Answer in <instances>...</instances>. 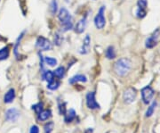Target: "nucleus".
Segmentation results:
<instances>
[{"label":"nucleus","instance_id":"nucleus-1","mask_svg":"<svg viewBox=\"0 0 160 133\" xmlns=\"http://www.w3.org/2000/svg\"><path fill=\"white\" fill-rule=\"evenodd\" d=\"M132 67V64L131 61L127 58H121L114 65V71L115 73L118 75V76H126V75L130 72Z\"/></svg>","mask_w":160,"mask_h":133},{"label":"nucleus","instance_id":"nucleus-2","mask_svg":"<svg viewBox=\"0 0 160 133\" xmlns=\"http://www.w3.org/2000/svg\"><path fill=\"white\" fill-rule=\"evenodd\" d=\"M60 22L62 24V31H67L68 30L72 29L73 23H72V17L70 15L69 12L68 11L65 7L60 9L59 15H58Z\"/></svg>","mask_w":160,"mask_h":133},{"label":"nucleus","instance_id":"nucleus-3","mask_svg":"<svg viewBox=\"0 0 160 133\" xmlns=\"http://www.w3.org/2000/svg\"><path fill=\"white\" fill-rule=\"evenodd\" d=\"M104 11H105V7L101 6L98 11V14L96 15V16L94 18V24L96 26V28L99 30L103 29L105 26V23H106V20H105V16H104Z\"/></svg>","mask_w":160,"mask_h":133},{"label":"nucleus","instance_id":"nucleus-4","mask_svg":"<svg viewBox=\"0 0 160 133\" xmlns=\"http://www.w3.org/2000/svg\"><path fill=\"white\" fill-rule=\"evenodd\" d=\"M36 47L41 51H49L53 48L52 43L47 39L44 38L42 36L37 38V42H36Z\"/></svg>","mask_w":160,"mask_h":133},{"label":"nucleus","instance_id":"nucleus-5","mask_svg":"<svg viewBox=\"0 0 160 133\" xmlns=\"http://www.w3.org/2000/svg\"><path fill=\"white\" fill-rule=\"evenodd\" d=\"M86 105L89 109H97L100 108L99 104L95 100V93L94 92H89L86 95Z\"/></svg>","mask_w":160,"mask_h":133},{"label":"nucleus","instance_id":"nucleus-6","mask_svg":"<svg viewBox=\"0 0 160 133\" xmlns=\"http://www.w3.org/2000/svg\"><path fill=\"white\" fill-rule=\"evenodd\" d=\"M136 91L135 89H132V88H129L127 89L126 91L124 92L123 94V99L125 101V103L127 104H132L136 98Z\"/></svg>","mask_w":160,"mask_h":133},{"label":"nucleus","instance_id":"nucleus-7","mask_svg":"<svg viewBox=\"0 0 160 133\" xmlns=\"http://www.w3.org/2000/svg\"><path fill=\"white\" fill-rule=\"evenodd\" d=\"M142 97L145 104H149L154 97V90L150 87H145L142 89Z\"/></svg>","mask_w":160,"mask_h":133},{"label":"nucleus","instance_id":"nucleus-8","mask_svg":"<svg viewBox=\"0 0 160 133\" xmlns=\"http://www.w3.org/2000/svg\"><path fill=\"white\" fill-rule=\"evenodd\" d=\"M159 35L160 30L159 29H158V30L153 33V35H152L151 37H150L149 39H147V40H146V47H147L148 48H154V47L157 45L158 39Z\"/></svg>","mask_w":160,"mask_h":133},{"label":"nucleus","instance_id":"nucleus-9","mask_svg":"<svg viewBox=\"0 0 160 133\" xmlns=\"http://www.w3.org/2000/svg\"><path fill=\"white\" fill-rule=\"evenodd\" d=\"M20 117V113L17 109H9L6 113V119L9 122H16L18 118Z\"/></svg>","mask_w":160,"mask_h":133},{"label":"nucleus","instance_id":"nucleus-10","mask_svg":"<svg viewBox=\"0 0 160 133\" xmlns=\"http://www.w3.org/2000/svg\"><path fill=\"white\" fill-rule=\"evenodd\" d=\"M90 43H91V39H90V36L89 35H86L85 38L83 40V45L81 47V48L79 50V53L81 55H86L89 53V50H90Z\"/></svg>","mask_w":160,"mask_h":133},{"label":"nucleus","instance_id":"nucleus-11","mask_svg":"<svg viewBox=\"0 0 160 133\" xmlns=\"http://www.w3.org/2000/svg\"><path fill=\"white\" fill-rule=\"evenodd\" d=\"M86 24H87L86 17H83L81 20H79L77 22V23L75 26V31L78 34L83 33L84 30H85V28H86Z\"/></svg>","mask_w":160,"mask_h":133},{"label":"nucleus","instance_id":"nucleus-12","mask_svg":"<svg viewBox=\"0 0 160 133\" xmlns=\"http://www.w3.org/2000/svg\"><path fill=\"white\" fill-rule=\"evenodd\" d=\"M15 98V91L14 89H9L8 91L6 92V94L5 95V98H4V101L5 103L6 104H9V103H12L14 99Z\"/></svg>","mask_w":160,"mask_h":133},{"label":"nucleus","instance_id":"nucleus-13","mask_svg":"<svg viewBox=\"0 0 160 133\" xmlns=\"http://www.w3.org/2000/svg\"><path fill=\"white\" fill-rule=\"evenodd\" d=\"M87 80H86V77L84 76V75H82V74H77V75H75L74 77H72L71 79H69V81H68V82L70 84H75L76 82H85Z\"/></svg>","mask_w":160,"mask_h":133},{"label":"nucleus","instance_id":"nucleus-14","mask_svg":"<svg viewBox=\"0 0 160 133\" xmlns=\"http://www.w3.org/2000/svg\"><path fill=\"white\" fill-rule=\"evenodd\" d=\"M51 113L50 110H45V111H42L40 114H38V120L39 121H46L48 120V118H50Z\"/></svg>","mask_w":160,"mask_h":133},{"label":"nucleus","instance_id":"nucleus-15","mask_svg":"<svg viewBox=\"0 0 160 133\" xmlns=\"http://www.w3.org/2000/svg\"><path fill=\"white\" fill-rule=\"evenodd\" d=\"M76 117V112L73 109H70L68 111V113L65 114V122L66 123H71Z\"/></svg>","mask_w":160,"mask_h":133},{"label":"nucleus","instance_id":"nucleus-16","mask_svg":"<svg viewBox=\"0 0 160 133\" xmlns=\"http://www.w3.org/2000/svg\"><path fill=\"white\" fill-rule=\"evenodd\" d=\"M105 55H106V57L108 59H114L115 56H116V53H115V50H114V48L112 46L109 47L106 52H105Z\"/></svg>","mask_w":160,"mask_h":133},{"label":"nucleus","instance_id":"nucleus-17","mask_svg":"<svg viewBox=\"0 0 160 133\" xmlns=\"http://www.w3.org/2000/svg\"><path fill=\"white\" fill-rule=\"evenodd\" d=\"M53 74H54L55 77H57L58 79H62V78L65 76V69H64L63 67H58V68L54 71Z\"/></svg>","mask_w":160,"mask_h":133},{"label":"nucleus","instance_id":"nucleus-18","mask_svg":"<svg viewBox=\"0 0 160 133\" xmlns=\"http://www.w3.org/2000/svg\"><path fill=\"white\" fill-rule=\"evenodd\" d=\"M9 48L5 47L0 49V60H6L9 56Z\"/></svg>","mask_w":160,"mask_h":133},{"label":"nucleus","instance_id":"nucleus-19","mask_svg":"<svg viewBox=\"0 0 160 133\" xmlns=\"http://www.w3.org/2000/svg\"><path fill=\"white\" fill-rule=\"evenodd\" d=\"M43 77H44V80H45L47 82H51L52 81L54 80V74L52 71H46Z\"/></svg>","mask_w":160,"mask_h":133},{"label":"nucleus","instance_id":"nucleus-20","mask_svg":"<svg viewBox=\"0 0 160 133\" xmlns=\"http://www.w3.org/2000/svg\"><path fill=\"white\" fill-rule=\"evenodd\" d=\"M45 63L49 65V66H54L57 64V60L55 58H53V57H49V56H45L44 59Z\"/></svg>","mask_w":160,"mask_h":133},{"label":"nucleus","instance_id":"nucleus-21","mask_svg":"<svg viewBox=\"0 0 160 133\" xmlns=\"http://www.w3.org/2000/svg\"><path fill=\"white\" fill-rule=\"evenodd\" d=\"M59 87L60 82L58 81H55V80L52 81L51 82H48V85H47V88H48L49 89H51V90H55V89H57Z\"/></svg>","mask_w":160,"mask_h":133},{"label":"nucleus","instance_id":"nucleus-22","mask_svg":"<svg viewBox=\"0 0 160 133\" xmlns=\"http://www.w3.org/2000/svg\"><path fill=\"white\" fill-rule=\"evenodd\" d=\"M157 106V103L156 102H153L151 104V106L148 108L147 112H146V117H150L154 113V110H155V107Z\"/></svg>","mask_w":160,"mask_h":133},{"label":"nucleus","instance_id":"nucleus-23","mask_svg":"<svg viewBox=\"0 0 160 133\" xmlns=\"http://www.w3.org/2000/svg\"><path fill=\"white\" fill-rule=\"evenodd\" d=\"M57 7H58V5H57V1L56 0H53L52 3H51V12L53 15L56 14L57 12Z\"/></svg>","mask_w":160,"mask_h":133},{"label":"nucleus","instance_id":"nucleus-24","mask_svg":"<svg viewBox=\"0 0 160 133\" xmlns=\"http://www.w3.org/2000/svg\"><path fill=\"white\" fill-rule=\"evenodd\" d=\"M53 40H54V44H56L57 46H60L61 44V42H62V37L60 36V33H55L54 34Z\"/></svg>","mask_w":160,"mask_h":133},{"label":"nucleus","instance_id":"nucleus-25","mask_svg":"<svg viewBox=\"0 0 160 133\" xmlns=\"http://www.w3.org/2000/svg\"><path fill=\"white\" fill-rule=\"evenodd\" d=\"M53 123H48L45 125V133H51L53 129Z\"/></svg>","mask_w":160,"mask_h":133},{"label":"nucleus","instance_id":"nucleus-26","mask_svg":"<svg viewBox=\"0 0 160 133\" xmlns=\"http://www.w3.org/2000/svg\"><path fill=\"white\" fill-rule=\"evenodd\" d=\"M33 109L35 110V112H36L37 114H40L43 110V104L42 103H38V104L35 105V106H33Z\"/></svg>","mask_w":160,"mask_h":133},{"label":"nucleus","instance_id":"nucleus-27","mask_svg":"<svg viewBox=\"0 0 160 133\" xmlns=\"http://www.w3.org/2000/svg\"><path fill=\"white\" fill-rule=\"evenodd\" d=\"M147 5H148L147 0H138V6H139V8L145 10L146 7H147Z\"/></svg>","mask_w":160,"mask_h":133},{"label":"nucleus","instance_id":"nucleus-28","mask_svg":"<svg viewBox=\"0 0 160 133\" xmlns=\"http://www.w3.org/2000/svg\"><path fill=\"white\" fill-rule=\"evenodd\" d=\"M137 17L138 18H143L145 15H146V11L144 10V9H141L139 8L138 9V11H137Z\"/></svg>","mask_w":160,"mask_h":133},{"label":"nucleus","instance_id":"nucleus-29","mask_svg":"<svg viewBox=\"0 0 160 133\" xmlns=\"http://www.w3.org/2000/svg\"><path fill=\"white\" fill-rule=\"evenodd\" d=\"M30 133H39V129L37 125H34L30 129Z\"/></svg>","mask_w":160,"mask_h":133},{"label":"nucleus","instance_id":"nucleus-30","mask_svg":"<svg viewBox=\"0 0 160 133\" xmlns=\"http://www.w3.org/2000/svg\"><path fill=\"white\" fill-rule=\"evenodd\" d=\"M84 133H93V129H88V130H86Z\"/></svg>","mask_w":160,"mask_h":133}]
</instances>
